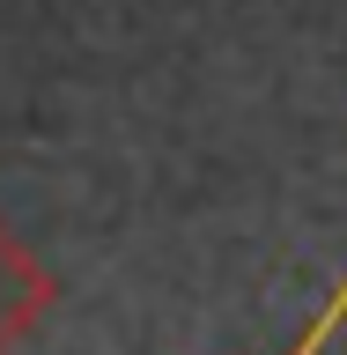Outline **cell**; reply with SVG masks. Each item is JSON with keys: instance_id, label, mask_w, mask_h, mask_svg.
Segmentation results:
<instances>
[{"instance_id": "obj_1", "label": "cell", "mask_w": 347, "mask_h": 355, "mask_svg": "<svg viewBox=\"0 0 347 355\" xmlns=\"http://www.w3.org/2000/svg\"><path fill=\"white\" fill-rule=\"evenodd\" d=\"M37 311H44V274L0 237V355H8V340H15Z\"/></svg>"}]
</instances>
